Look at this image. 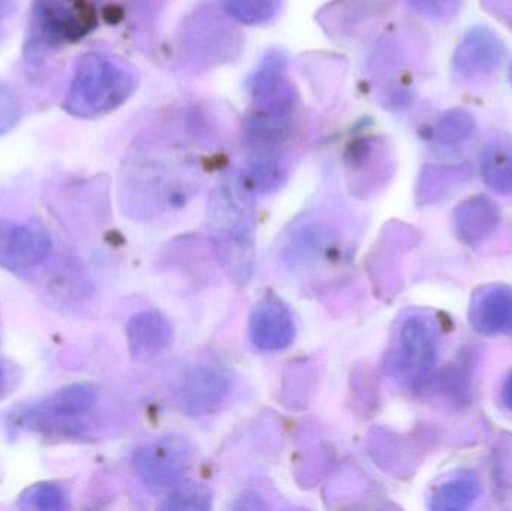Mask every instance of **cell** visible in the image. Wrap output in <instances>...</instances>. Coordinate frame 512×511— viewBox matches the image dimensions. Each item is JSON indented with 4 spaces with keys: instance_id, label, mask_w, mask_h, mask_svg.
<instances>
[{
    "instance_id": "obj_11",
    "label": "cell",
    "mask_w": 512,
    "mask_h": 511,
    "mask_svg": "<svg viewBox=\"0 0 512 511\" xmlns=\"http://www.w3.org/2000/svg\"><path fill=\"white\" fill-rule=\"evenodd\" d=\"M126 335L135 359H152L170 347L174 329L159 312H140L129 320Z\"/></svg>"
},
{
    "instance_id": "obj_13",
    "label": "cell",
    "mask_w": 512,
    "mask_h": 511,
    "mask_svg": "<svg viewBox=\"0 0 512 511\" xmlns=\"http://www.w3.org/2000/svg\"><path fill=\"white\" fill-rule=\"evenodd\" d=\"M481 174L492 191L512 194V143L496 140L481 153Z\"/></svg>"
},
{
    "instance_id": "obj_12",
    "label": "cell",
    "mask_w": 512,
    "mask_h": 511,
    "mask_svg": "<svg viewBox=\"0 0 512 511\" xmlns=\"http://www.w3.org/2000/svg\"><path fill=\"white\" fill-rule=\"evenodd\" d=\"M472 326L487 336H512V290L492 287L475 297Z\"/></svg>"
},
{
    "instance_id": "obj_5",
    "label": "cell",
    "mask_w": 512,
    "mask_h": 511,
    "mask_svg": "<svg viewBox=\"0 0 512 511\" xmlns=\"http://www.w3.org/2000/svg\"><path fill=\"white\" fill-rule=\"evenodd\" d=\"M99 396L101 392L93 384H72L21 411L18 423L21 429L29 431H65V428H74L81 417L92 413Z\"/></svg>"
},
{
    "instance_id": "obj_14",
    "label": "cell",
    "mask_w": 512,
    "mask_h": 511,
    "mask_svg": "<svg viewBox=\"0 0 512 511\" xmlns=\"http://www.w3.org/2000/svg\"><path fill=\"white\" fill-rule=\"evenodd\" d=\"M496 212L486 198H472L457 210V227L465 239H481L486 236L496 222Z\"/></svg>"
},
{
    "instance_id": "obj_4",
    "label": "cell",
    "mask_w": 512,
    "mask_h": 511,
    "mask_svg": "<svg viewBox=\"0 0 512 511\" xmlns=\"http://www.w3.org/2000/svg\"><path fill=\"white\" fill-rule=\"evenodd\" d=\"M438 332L429 318L412 315L400 327L399 345L391 356V371L409 387L421 386L438 360Z\"/></svg>"
},
{
    "instance_id": "obj_25",
    "label": "cell",
    "mask_w": 512,
    "mask_h": 511,
    "mask_svg": "<svg viewBox=\"0 0 512 511\" xmlns=\"http://www.w3.org/2000/svg\"><path fill=\"white\" fill-rule=\"evenodd\" d=\"M510 77H511V83H512V63H511V68H510Z\"/></svg>"
},
{
    "instance_id": "obj_10",
    "label": "cell",
    "mask_w": 512,
    "mask_h": 511,
    "mask_svg": "<svg viewBox=\"0 0 512 511\" xmlns=\"http://www.w3.org/2000/svg\"><path fill=\"white\" fill-rule=\"evenodd\" d=\"M231 390L227 372L215 366H198L189 372L180 387V401L194 413L210 410L221 404Z\"/></svg>"
},
{
    "instance_id": "obj_19",
    "label": "cell",
    "mask_w": 512,
    "mask_h": 511,
    "mask_svg": "<svg viewBox=\"0 0 512 511\" xmlns=\"http://www.w3.org/2000/svg\"><path fill=\"white\" fill-rule=\"evenodd\" d=\"M230 15L243 23H262L276 14L279 0H221Z\"/></svg>"
},
{
    "instance_id": "obj_22",
    "label": "cell",
    "mask_w": 512,
    "mask_h": 511,
    "mask_svg": "<svg viewBox=\"0 0 512 511\" xmlns=\"http://www.w3.org/2000/svg\"><path fill=\"white\" fill-rule=\"evenodd\" d=\"M11 383V366H9V363L6 362V360H3L2 357H0V399H2L3 396L8 395L9 390H11Z\"/></svg>"
},
{
    "instance_id": "obj_2",
    "label": "cell",
    "mask_w": 512,
    "mask_h": 511,
    "mask_svg": "<svg viewBox=\"0 0 512 511\" xmlns=\"http://www.w3.org/2000/svg\"><path fill=\"white\" fill-rule=\"evenodd\" d=\"M137 89L134 72L119 60L101 53L78 59L63 110L80 119H93L116 110Z\"/></svg>"
},
{
    "instance_id": "obj_1",
    "label": "cell",
    "mask_w": 512,
    "mask_h": 511,
    "mask_svg": "<svg viewBox=\"0 0 512 511\" xmlns=\"http://www.w3.org/2000/svg\"><path fill=\"white\" fill-rule=\"evenodd\" d=\"M210 237L219 263L231 281L246 285L255 269V203L239 177L222 180L207 210Z\"/></svg>"
},
{
    "instance_id": "obj_7",
    "label": "cell",
    "mask_w": 512,
    "mask_h": 511,
    "mask_svg": "<svg viewBox=\"0 0 512 511\" xmlns=\"http://www.w3.org/2000/svg\"><path fill=\"white\" fill-rule=\"evenodd\" d=\"M51 240L38 225L0 219V267L23 272L47 260Z\"/></svg>"
},
{
    "instance_id": "obj_24",
    "label": "cell",
    "mask_w": 512,
    "mask_h": 511,
    "mask_svg": "<svg viewBox=\"0 0 512 511\" xmlns=\"http://www.w3.org/2000/svg\"><path fill=\"white\" fill-rule=\"evenodd\" d=\"M502 402L508 410L512 411V372L505 381L504 389H502Z\"/></svg>"
},
{
    "instance_id": "obj_16",
    "label": "cell",
    "mask_w": 512,
    "mask_h": 511,
    "mask_svg": "<svg viewBox=\"0 0 512 511\" xmlns=\"http://www.w3.org/2000/svg\"><path fill=\"white\" fill-rule=\"evenodd\" d=\"M68 495L53 483H39L24 492L20 500L21 509L60 511L68 509Z\"/></svg>"
},
{
    "instance_id": "obj_17",
    "label": "cell",
    "mask_w": 512,
    "mask_h": 511,
    "mask_svg": "<svg viewBox=\"0 0 512 511\" xmlns=\"http://www.w3.org/2000/svg\"><path fill=\"white\" fill-rule=\"evenodd\" d=\"M212 492L206 486L188 483L174 488L170 497L162 504V510L206 511L212 509Z\"/></svg>"
},
{
    "instance_id": "obj_15",
    "label": "cell",
    "mask_w": 512,
    "mask_h": 511,
    "mask_svg": "<svg viewBox=\"0 0 512 511\" xmlns=\"http://www.w3.org/2000/svg\"><path fill=\"white\" fill-rule=\"evenodd\" d=\"M478 486L469 480H456L439 489L433 498L432 509L435 510H466L471 509L477 501Z\"/></svg>"
},
{
    "instance_id": "obj_23",
    "label": "cell",
    "mask_w": 512,
    "mask_h": 511,
    "mask_svg": "<svg viewBox=\"0 0 512 511\" xmlns=\"http://www.w3.org/2000/svg\"><path fill=\"white\" fill-rule=\"evenodd\" d=\"M12 12H14L12 0H0V33H2L6 20L11 17Z\"/></svg>"
},
{
    "instance_id": "obj_8",
    "label": "cell",
    "mask_w": 512,
    "mask_h": 511,
    "mask_svg": "<svg viewBox=\"0 0 512 511\" xmlns=\"http://www.w3.org/2000/svg\"><path fill=\"white\" fill-rule=\"evenodd\" d=\"M505 45L498 35L486 27H477L466 33L454 53V68L469 80L489 77L501 65Z\"/></svg>"
},
{
    "instance_id": "obj_9",
    "label": "cell",
    "mask_w": 512,
    "mask_h": 511,
    "mask_svg": "<svg viewBox=\"0 0 512 511\" xmlns=\"http://www.w3.org/2000/svg\"><path fill=\"white\" fill-rule=\"evenodd\" d=\"M291 312L276 299H264L255 306L249 321V338L258 350L277 353L291 347L295 339Z\"/></svg>"
},
{
    "instance_id": "obj_6",
    "label": "cell",
    "mask_w": 512,
    "mask_h": 511,
    "mask_svg": "<svg viewBox=\"0 0 512 511\" xmlns=\"http://www.w3.org/2000/svg\"><path fill=\"white\" fill-rule=\"evenodd\" d=\"M192 459V446L182 437L159 438L134 455L135 473L150 489H173L185 476Z\"/></svg>"
},
{
    "instance_id": "obj_20",
    "label": "cell",
    "mask_w": 512,
    "mask_h": 511,
    "mask_svg": "<svg viewBox=\"0 0 512 511\" xmlns=\"http://www.w3.org/2000/svg\"><path fill=\"white\" fill-rule=\"evenodd\" d=\"M21 119V104L11 87L0 83V137L8 134Z\"/></svg>"
},
{
    "instance_id": "obj_3",
    "label": "cell",
    "mask_w": 512,
    "mask_h": 511,
    "mask_svg": "<svg viewBox=\"0 0 512 511\" xmlns=\"http://www.w3.org/2000/svg\"><path fill=\"white\" fill-rule=\"evenodd\" d=\"M95 23V11L87 0H35L24 42V59L33 65L41 63L63 45L80 41Z\"/></svg>"
},
{
    "instance_id": "obj_21",
    "label": "cell",
    "mask_w": 512,
    "mask_h": 511,
    "mask_svg": "<svg viewBox=\"0 0 512 511\" xmlns=\"http://www.w3.org/2000/svg\"><path fill=\"white\" fill-rule=\"evenodd\" d=\"M414 3L424 14L445 18L456 12L459 0H414Z\"/></svg>"
},
{
    "instance_id": "obj_18",
    "label": "cell",
    "mask_w": 512,
    "mask_h": 511,
    "mask_svg": "<svg viewBox=\"0 0 512 511\" xmlns=\"http://www.w3.org/2000/svg\"><path fill=\"white\" fill-rule=\"evenodd\" d=\"M475 123L471 114L462 110H451L439 120L435 137L439 143L457 144L468 140L474 132Z\"/></svg>"
}]
</instances>
